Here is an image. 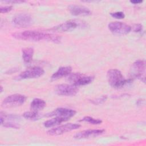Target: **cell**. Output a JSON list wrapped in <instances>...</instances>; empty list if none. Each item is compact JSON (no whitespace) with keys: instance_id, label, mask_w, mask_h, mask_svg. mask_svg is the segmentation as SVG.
<instances>
[{"instance_id":"cell-20","label":"cell","mask_w":146,"mask_h":146,"mask_svg":"<svg viewBox=\"0 0 146 146\" xmlns=\"http://www.w3.org/2000/svg\"><path fill=\"white\" fill-rule=\"evenodd\" d=\"M81 121H86L87 123H89L90 124H95V125L100 124L102 122V121L100 119H95V118H93V117H90V116H85L81 120Z\"/></svg>"},{"instance_id":"cell-16","label":"cell","mask_w":146,"mask_h":146,"mask_svg":"<svg viewBox=\"0 0 146 146\" xmlns=\"http://www.w3.org/2000/svg\"><path fill=\"white\" fill-rule=\"evenodd\" d=\"M46 106V102L44 100L39 98L34 99L30 104V108L32 111H39L43 110Z\"/></svg>"},{"instance_id":"cell-4","label":"cell","mask_w":146,"mask_h":146,"mask_svg":"<svg viewBox=\"0 0 146 146\" xmlns=\"http://www.w3.org/2000/svg\"><path fill=\"white\" fill-rule=\"evenodd\" d=\"M26 97L25 95L15 94L9 95L4 99L2 103V106L5 108L17 107L23 104L26 101Z\"/></svg>"},{"instance_id":"cell-11","label":"cell","mask_w":146,"mask_h":146,"mask_svg":"<svg viewBox=\"0 0 146 146\" xmlns=\"http://www.w3.org/2000/svg\"><path fill=\"white\" fill-rule=\"evenodd\" d=\"M75 113L76 111L71 109L66 108H58L52 112H51L48 115V116L59 117L68 120L70 119V118L74 116L75 115Z\"/></svg>"},{"instance_id":"cell-9","label":"cell","mask_w":146,"mask_h":146,"mask_svg":"<svg viewBox=\"0 0 146 146\" xmlns=\"http://www.w3.org/2000/svg\"><path fill=\"white\" fill-rule=\"evenodd\" d=\"M55 92L57 94L62 96H74L78 92L77 87L72 84H60L55 87Z\"/></svg>"},{"instance_id":"cell-22","label":"cell","mask_w":146,"mask_h":146,"mask_svg":"<svg viewBox=\"0 0 146 146\" xmlns=\"http://www.w3.org/2000/svg\"><path fill=\"white\" fill-rule=\"evenodd\" d=\"M106 99H107V96H102L101 98L96 99L95 100H93L92 101V103H94V104H100L103 103L104 101H106Z\"/></svg>"},{"instance_id":"cell-14","label":"cell","mask_w":146,"mask_h":146,"mask_svg":"<svg viewBox=\"0 0 146 146\" xmlns=\"http://www.w3.org/2000/svg\"><path fill=\"white\" fill-rule=\"evenodd\" d=\"M79 25L80 23L79 22L70 20L55 27L54 30L57 31H69L76 29L79 26Z\"/></svg>"},{"instance_id":"cell-17","label":"cell","mask_w":146,"mask_h":146,"mask_svg":"<svg viewBox=\"0 0 146 146\" xmlns=\"http://www.w3.org/2000/svg\"><path fill=\"white\" fill-rule=\"evenodd\" d=\"M22 59L23 61L29 63L33 60V56L34 54V49L31 47H26L22 49Z\"/></svg>"},{"instance_id":"cell-7","label":"cell","mask_w":146,"mask_h":146,"mask_svg":"<svg viewBox=\"0 0 146 146\" xmlns=\"http://www.w3.org/2000/svg\"><path fill=\"white\" fill-rule=\"evenodd\" d=\"M80 127L79 124H72L68 123L64 125H60L59 127L50 129L47 131V133L51 136H57L62 135L66 132H70L72 130L77 129Z\"/></svg>"},{"instance_id":"cell-12","label":"cell","mask_w":146,"mask_h":146,"mask_svg":"<svg viewBox=\"0 0 146 146\" xmlns=\"http://www.w3.org/2000/svg\"><path fill=\"white\" fill-rule=\"evenodd\" d=\"M104 132V129H87L80 131L74 136L76 139H85L91 137H95L101 135Z\"/></svg>"},{"instance_id":"cell-1","label":"cell","mask_w":146,"mask_h":146,"mask_svg":"<svg viewBox=\"0 0 146 146\" xmlns=\"http://www.w3.org/2000/svg\"><path fill=\"white\" fill-rule=\"evenodd\" d=\"M13 36L17 39L31 42L47 40L59 43L60 40V38L56 35L34 30L15 33L13 34Z\"/></svg>"},{"instance_id":"cell-24","label":"cell","mask_w":146,"mask_h":146,"mask_svg":"<svg viewBox=\"0 0 146 146\" xmlns=\"http://www.w3.org/2000/svg\"><path fill=\"white\" fill-rule=\"evenodd\" d=\"M142 30V25L140 24L135 25L133 27V31L136 33L140 32Z\"/></svg>"},{"instance_id":"cell-8","label":"cell","mask_w":146,"mask_h":146,"mask_svg":"<svg viewBox=\"0 0 146 146\" xmlns=\"http://www.w3.org/2000/svg\"><path fill=\"white\" fill-rule=\"evenodd\" d=\"M44 71L40 67H34L25 70L21 73L18 76V79H27L37 78L43 75Z\"/></svg>"},{"instance_id":"cell-13","label":"cell","mask_w":146,"mask_h":146,"mask_svg":"<svg viewBox=\"0 0 146 146\" xmlns=\"http://www.w3.org/2000/svg\"><path fill=\"white\" fill-rule=\"evenodd\" d=\"M70 13L75 16H87L91 14V10L84 6L78 5H71L68 6Z\"/></svg>"},{"instance_id":"cell-15","label":"cell","mask_w":146,"mask_h":146,"mask_svg":"<svg viewBox=\"0 0 146 146\" xmlns=\"http://www.w3.org/2000/svg\"><path fill=\"white\" fill-rule=\"evenodd\" d=\"M72 68L70 66H63L60 67L58 70L54 72L51 76L52 80H57L64 76H68L71 74Z\"/></svg>"},{"instance_id":"cell-23","label":"cell","mask_w":146,"mask_h":146,"mask_svg":"<svg viewBox=\"0 0 146 146\" xmlns=\"http://www.w3.org/2000/svg\"><path fill=\"white\" fill-rule=\"evenodd\" d=\"M12 6H1L0 8V11L1 13H6L12 10Z\"/></svg>"},{"instance_id":"cell-5","label":"cell","mask_w":146,"mask_h":146,"mask_svg":"<svg viewBox=\"0 0 146 146\" xmlns=\"http://www.w3.org/2000/svg\"><path fill=\"white\" fill-rule=\"evenodd\" d=\"M109 30L114 34L125 35L131 30V27L121 22H112L108 25Z\"/></svg>"},{"instance_id":"cell-26","label":"cell","mask_w":146,"mask_h":146,"mask_svg":"<svg viewBox=\"0 0 146 146\" xmlns=\"http://www.w3.org/2000/svg\"><path fill=\"white\" fill-rule=\"evenodd\" d=\"M142 2H143L142 1H136V0H135V1H130L131 3H133V4H139V3H141Z\"/></svg>"},{"instance_id":"cell-3","label":"cell","mask_w":146,"mask_h":146,"mask_svg":"<svg viewBox=\"0 0 146 146\" xmlns=\"http://www.w3.org/2000/svg\"><path fill=\"white\" fill-rule=\"evenodd\" d=\"M68 76V81L71 83V84L76 87L88 84L94 80V77L86 75L79 72L70 74Z\"/></svg>"},{"instance_id":"cell-2","label":"cell","mask_w":146,"mask_h":146,"mask_svg":"<svg viewBox=\"0 0 146 146\" xmlns=\"http://www.w3.org/2000/svg\"><path fill=\"white\" fill-rule=\"evenodd\" d=\"M107 78L109 84L116 88L123 87L130 80L125 79L120 71L117 69H111L108 71Z\"/></svg>"},{"instance_id":"cell-6","label":"cell","mask_w":146,"mask_h":146,"mask_svg":"<svg viewBox=\"0 0 146 146\" xmlns=\"http://www.w3.org/2000/svg\"><path fill=\"white\" fill-rule=\"evenodd\" d=\"M132 75L136 78L145 82V63L143 60H137L135 61L132 67Z\"/></svg>"},{"instance_id":"cell-18","label":"cell","mask_w":146,"mask_h":146,"mask_svg":"<svg viewBox=\"0 0 146 146\" xmlns=\"http://www.w3.org/2000/svg\"><path fill=\"white\" fill-rule=\"evenodd\" d=\"M67 120L65 119L59 117H55L54 118H52L51 119L47 120V121H44L43 123V125L46 128H51L55 127L56 125H58L62 123V122L66 121Z\"/></svg>"},{"instance_id":"cell-21","label":"cell","mask_w":146,"mask_h":146,"mask_svg":"<svg viewBox=\"0 0 146 146\" xmlns=\"http://www.w3.org/2000/svg\"><path fill=\"white\" fill-rule=\"evenodd\" d=\"M110 15L114 18L119 19H123L125 17V15L124 13L122 11H117L115 13H110Z\"/></svg>"},{"instance_id":"cell-10","label":"cell","mask_w":146,"mask_h":146,"mask_svg":"<svg viewBox=\"0 0 146 146\" xmlns=\"http://www.w3.org/2000/svg\"><path fill=\"white\" fill-rule=\"evenodd\" d=\"M12 22L15 26L23 28L27 27L31 25L32 23V18L28 14H18L13 17Z\"/></svg>"},{"instance_id":"cell-19","label":"cell","mask_w":146,"mask_h":146,"mask_svg":"<svg viewBox=\"0 0 146 146\" xmlns=\"http://www.w3.org/2000/svg\"><path fill=\"white\" fill-rule=\"evenodd\" d=\"M23 116L25 119L28 120H36L40 118V115H39L38 111H27L25 112L23 115Z\"/></svg>"},{"instance_id":"cell-25","label":"cell","mask_w":146,"mask_h":146,"mask_svg":"<svg viewBox=\"0 0 146 146\" xmlns=\"http://www.w3.org/2000/svg\"><path fill=\"white\" fill-rule=\"evenodd\" d=\"M5 3H22L23 1H3Z\"/></svg>"}]
</instances>
